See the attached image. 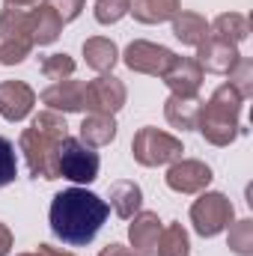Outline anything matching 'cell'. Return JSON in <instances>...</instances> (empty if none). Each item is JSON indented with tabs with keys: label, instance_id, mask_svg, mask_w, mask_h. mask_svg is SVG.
I'll use <instances>...</instances> for the list:
<instances>
[{
	"label": "cell",
	"instance_id": "2",
	"mask_svg": "<svg viewBox=\"0 0 253 256\" xmlns=\"http://www.w3.org/2000/svg\"><path fill=\"white\" fill-rule=\"evenodd\" d=\"M66 137H68V126H66V116L57 110H39L30 120V126L21 131L18 149L24 152V161L33 179H60L57 158Z\"/></svg>",
	"mask_w": 253,
	"mask_h": 256
},
{
	"label": "cell",
	"instance_id": "32",
	"mask_svg": "<svg viewBox=\"0 0 253 256\" xmlns=\"http://www.w3.org/2000/svg\"><path fill=\"white\" fill-rule=\"evenodd\" d=\"M18 256H74L68 250H60V248H51V244H39L33 254H18Z\"/></svg>",
	"mask_w": 253,
	"mask_h": 256
},
{
	"label": "cell",
	"instance_id": "4",
	"mask_svg": "<svg viewBox=\"0 0 253 256\" xmlns=\"http://www.w3.org/2000/svg\"><path fill=\"white\" fill-rule=\"evenodd\" d=\"M182 140L167 134V131H158V128L146 126L140 128L131 140V155L140 167H164V164H173L182 158Z\"/></svg>",
	"mask_w": 253,
	"mask_h": 256
},
{
	"label": "cell",
	"instance_id": "26",
	"mask_svg": "<svg viewBox=\"0 0 253 256\" xmlns=\"http://www.w3.org/2000/svg\"><path fill=\"white\" fill-rule=\"evenodd\" d=\"M226 74H230V80H226V84H230L242 98H250V96H253V60H250V57H238L236 66H232Z\"/></svg>",
	"mask_w": 253,
	"mask_h": 256
},
{
	"label": "cell",
	"instance_id": "18",
	"mask_svg": "<svg viewBox=\"0 0 253 256\" xmlns=\"http://www.w3.org/2000/svg\"><path fill=\"white\" fill-rule=\"evenodd\" d=\"M84 60H86L90 68H96L102 74H110L114 66L120 63V48L104 36H92V39L84 42Z\"/></svg>",
	"mask_w": 253,
	"mask_h": 256
},
{
	"label": "cell",
	"instance_id": "6",
	"mask_svg": "<svg viewBox=\"0 0 253 256\" xmlns=\"http://www.w3.org/2000/svg\"><path fill=\"white\" fill-rule=\"evenodd\" d=\"M60 176L74 182V185H90L98 179V152H92L86 143H80L78 137H66L60 146V158H57Z\"/></svg>",
	"mask_w": 253,
	"mask_h": 256
},
{
	"label": "cell",
	"instance_id": "24",
	"mask_svg": "<svg viewBox=\"0 0 253 256\" xmlns=\"http://www.w3.org/2000/svg\"><path fill=\"white\" fill-rule=\"evenodd\" d=\"M190 254V242H188V230L182 224H170L161 230L158 238V256H188Z\"/></svg>",
	"mask_w": 253,
	"mask_h": 256
},
{
	"label": "cell",
	"instance_id": "20",
	"mask_svg": "<svg viewBox=\"0 0 253 256\" xmlns=\"http://www.w3.org/2000/svg\"><path fill=\"white\" fill-rule=\"evenodd\" d=\"M108 200H110V208H114L122 220H131V218L140 212L143 191H140V185H134V182L122 179V182H114V185H110Z\"/></svg>",
	"mask_w": 253,
	"mask_h": 256
},
{
	"label": "cell",
	"instance_id": "21",
	"mask_svg": "<svg viewBox=\"0 0 253 256\" xmlns=\"http://www.w3.org/2000/svg\"><path fill=\"white\" fill-rule=\"evenodd\" d=\"M208 36L238 45V42H244L250 36V21L244 15H238V12H224L208 24Z\"/></svg>",
	"mask_w": 253,
	"mask_h": 256
},
{
	"label": "cell",
	"instance_id": "28",
	"mask_svg": "<svg viewBox=\"0 0 253 256\" xmlns=\"http://www.w3.org/2000/svg\"><path fill=\"white\" fill-rule=\"evenodd\" d=\"M33 51L30 39H0V66H18L24 63Z\"/></svg>",
	"mask_w": 253,
	"mask_h": 256
},
{
	"label": "cell",
	"instance_id": "19",
	"mask_svg": "<svg viewBox=\"0 0 253 256\" xmlns=\"http://www.w3.org/2000/svg\"><path fill=\"white\" fill-rule=\"evenodd\" d=\"M116 140V120L108 114H90L80 122V143H86L90 149L96 146H108Z\"/></svg>",
	"mask_w": 253,
	"mask_h": 256
},
{
	"label": "cell",
	"instance_id": "1",
	"mask_svg": "<svg viewBox=\"0 0 253 256\" xmlns=\"http://www.w3.org/2000/svg\"><path fill=\"white\" fill-rule=\"evenodd\" d=\"M108 214H110V206L98 194L86 188H68L51 200L48 220H51V232L63 244L86 248L104 226Z\"/></svg>",
	"mask_w": 253,
	"mask_h": 256
},
{
	"label": "cell",
	"instance_id": "23",
	"mask_svg": "<svg viewBox=\"0 0 253 256\" xmlns=\"http://www.w3.org/2000/svg\"><path fill=\"white\" fill-rule=\"evenodd\" d=\"M0 39H30V12L3 3V12H0Z\"/></svg>",
	"mask_w": 253,
	"mask_h": 256
},
{
	"label": "cell",
	"instance_id": "27",
	"mask_svg": "<svg viewBox=\"0 0 253 256\" xmlns=\"http://www.w3.org/2000/svg\"><path fill=\"white\" fill-rule=\"evenodd\" d=\"M92 12L98 24H116L131 12V0H96Z\"/></svg>",
	"mask_w": 253,
	"mask_h": 256
},
{
	"label": "cell",
	"instance_id": "16",
	"mask_svg": "<svg viewBox=\"0 0 253 256\" xmlns=\"http://www.w3.org/2000/svg\"><path fill=\"white\" fill-rule=\"evenodd\" d=\"M200 110H202V102L196 96H170L164 102V116L173 128H182L190 131L200 122Z\"/></svg>",
	"mask_w": 253,
	"mask_h": 256
},
{
	"label": "cell",
	"instance_id": "34",
	"mask_svg": "<svg viewBox=\"0 0 253 256\" xmlns=\"http://www.w3.org/2000/svg\"><path fill=\"white\" fill-rule=\"evenodd\" d=\"M98 256H137V254H134L131 248H126V244H116V242H114V244H108Z\"/></svg>",
	"mask_w": 253,
	"mask_h": 256
},
{
	"label": "cell",
	"instance_id": "11",
	"mask_svg": "<svg viewBox=\"0 0 253 256\" xmlns=\"http://www.w3.org/2000/svg\"><path fill=\"white\" fill-rule=\"evenodd\" d=\"M161 218L155 212H137L128 224V242L137 256H158V238H161Z\"/></svg>",
	"mask_w": 253,
	"mask_h": 256
},
{
	"label": "cell",
	"instance_id": "30",
	"mask_svg": "<svg viewBox=\"0 0 253 256\" xmlns=\"http://www.w3.org/2000/svg\"><path fill=\"white\" fill-rule=\"evenodd\" d=\"M15 176H18V158H15V146H12L6 137H0V188L12 185V182H15Z\"/></svg>",
	"mask_w": 253,
	"mask_h": 256
},
{
	"label": "cell",
	"instance_id": "7",
	"mask_svg": "<svg viewBox=\"0 0 253 256\" xmlns=\"http://www.w3.org/2000/svg\"><path fill=\"white\" fill-rule=\"evenodd\" d=\"M128 90L116 74H98L96 80L84 84V108L90 114H120L126 108Z\"/></svg>",
	"mask_w": 253,
	"mask_h": 256
},
{
	"label": "cell",
	"instance_id": "35",
	"mask_svg": "<svg viewBox=\"0 0 253 256\" xmlns=\"http://www.w3.org/2000/svg\"><path fill=\"white\" fill-rule=\"evenodd\" d=\"M6 6H15V9H30V6H39V0H3Z\"/></svg>",
	"mask_w": 253,
	"mask_h": 256
},
{
	"label": "cell",
	"instance_id": "13",
	"mask_svg": "<svg viewBox=\"0 0 253 256\" xmlns=\"http://www.w3.org/2000/svg\"><path fill=\"white\" fill-rule=\"evenodd\" d=\"M164 84L170 86V96H196L202 84V68L196 57H176L164 72Z\"/></svg>",
	"mask_w": 253,
	"mask_h": 256
},
{
	"label": "cell",
	"instance_id": "5",
	"mask_svg": "<svg viewBox=\"0 0 253 256\" xmlns=\"http://www.w3.org/2000/svg\"><path fill=\"white\" fill-rule=\"evenodd\" d=\"M232 218H236V208L220 191H206L190 206V224L202 238L220 236L232 224Z\"/></svg>",
	"mask_w": 253,
	"mask_h": 256
},
{
	"label": "cell",
	"instance_id": "15",
	"mask_svg": "<svg viewBox=\"0 0 253 256\" xmlns=\"http://www.w3.org/2000/svg\"><path fill=\"white\" fill-rule=\"evenodd\" d=\"M60 33H63V18L48 3L33 6V12H30V39H33V45H54L60 39Z\"/></svg>",
	"mask_w": 253,
	"mask_h": 256
},
{
	"label": "cell",
	"instance_id": "17",
	"mask_svg": "<svg viewBox=\"0 0 253 256\" xmlns=\"http://www.w3.org/2000/svg\"><path fill=\"white\" fill-rule=\"evenodd\" d=\"M182 12V0H131V15L140 24H164Z\"/></svg>",
	"mask_w": 253,
	"mask_h": 256
},
{
	"label": "cell",
	"instance_id": "9",
	"mask_svg": "<svg viewBox=\"0 0 253 256\" xmlns=\"http://www.w3.org/2000/svg\"><path fill=\"white\" fill-rule=\"evenodd\" d=\"M167 188L176 194H200L212 185V167L196 161V158H179L167 170Z\"/></svg>",
	"mask_w": 253,
	"mask_h": 256
},
{
	"label": "cell",
	"instance_id": "10",
	"mask_svg": "<svg viewBox=\"0 0 253 256\" xmlns=\"http://www.w3.org/2000/svg\"><path fill=\"white\" fill-rule=\"evenodd\" d=\"M36 92L24 80H3L0 84V116L9 122H21L33 114Z\"/></svg>",
	"mask_w": 253,
	"mask_h": 256
},
{
	"label": "cell",
	"instance_id": "29",
	"mask_svg": "<svg viewBox=\"0 0 253 256\" xmlns=\"http://www.w3.org/2000/svg\"><path fill=\"white\" fill-rule=\"evenodd\" d=\"M42 74L48 80H54V84L57 80H68L74 74V60L68 54H51V57L42 60Z\"/></svg>",
	"mask_w": 253,
	"mask_h": 256
},
{
	"label": "cell",
	"instance_id": "8",
	"mask_svg": "<svg viewBox=\"0 0 253 256\" xmlns=\"http://www.w3.org/2000/svg\"><path fill=\"white\" fill-rule=\"evenodd\" d=\"M176 54L164 45H155V42H146V39H134L122 54V63L137 72V74H152V78H164V72L173 66Z\"/></svg>",
	"mask_w": 253,
	"mask_h": 256
},
{
	"label": "cell",
	"instance_id": "31",
	"mask_svg": "<svg viewBox=\"0 0 253 256\" xmlns=\"http://www.w3.org/2000/svg\"><path fill=\"white\" fill-rule=\"evenodd\" d=\"M60 18H63V24L66 21H74L80 12H84V0H45Z\"/></svg>",
	"mask_w": 253,
	"mask_h": 256
},
{
	"label": "cell",
	"instance_id": "22",
	"mask_svg": "<svg viewBox=\"0 0 253 256\" xmlns=\"http://www.w3.org/2000/svg\"><path fill=\"white\" fill-rule=\"evenodd\" d=\"M173 36L182 45L196 48V45H202L208 39V21L202 15H196V12H179L173 18Z\"/></svg>",
	"mask_w": 253,
	"mask_h": 256
},
{
	"label": "cell",
	"instance_id": "3",
	"mask_svg": "<svg viewBox=\"0 0 253 256\" xmlns=\"http://www.w3.org/2000/svg\"><path fill=\"white\" fill-rule=\"evenodd\" d=\"M242 104H244V98H242L230 84L218 86V90L212 92V98L202 102L200 122H196L200 134H202L212 146H230V143L242 134V122H238Z\"/></svg>",
	"mask_w": 253,
	"mask_h": 256
},
{
	"label": "cell",
	"instance_id": "25",
	"mask_svg": "<svg viewBox=\"0 0 253 256\" xmlns=\"http://www.w3.org/2000/svg\"><path fill=\"white\" fill-rule=\"evenodd\" d=\"M230 250L238 256H253V220L250 218H242V220H232L230 224Z\"/></svg>",
	"mask_w": 253,
	"mask_h": 256
},
{
	"label": "cell",
	"instance_id": "14",
	"mask_svg": "<svg viewBox=\"0 0 253 256\" xmlns=\"http://www.w3.org/2000/svg\"><path fill=\"white\" fill-rule=\"evenodd\" d=\"M42 104L57 114H80L84 110V80H57L42 92Z\"/></svg>",
	"mask_w": 253,
	"mask_h": 256
},
{
	"label": "cell",
	"instance_id": "12",
	"mask_svg": "<svg viewBox=\"0 0 253 256\" xmlns=\"http://www.w3.org/2000/svg\"><path fill=\"white\" fill-rule=\"evenodd\" d=\"M238 45L232 42H224V39H214L208 36L202 45H196V63L202 72H214V74H226L236 60H238Z\"/></svg>",
	"mask_w": 253,
	"mask_h": 256
},
{
	"label": "cell",
	"instance_id": "33",
	"mask_svg": "<svg viewBox=\"0 0 253 256\" xmlns=\"http://www.w3.org/2000/svg\"><path fill=\"white\" fill-rule=\"evenodd\" d=\"M12 254V230L6 224H0V256Z\"/></svg>",
	"mask_w": 253,
	"mask_h": 256
}]
</instances>
